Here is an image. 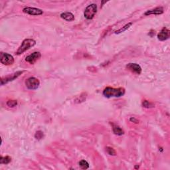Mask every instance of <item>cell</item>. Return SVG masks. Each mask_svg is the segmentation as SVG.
Instances as JSON below:
<instances>
[{
  "label": "cell",
  "instance_id": "1",
  "mask_svg": "<svg viewBox=\"0 0 170 170\" xmlns=\"http://www.w3.org/2000/svg\"><path fill=\"white\" fill-rule=\"evenodd\" d=\"M125 89L124 88H112L108 86L106 88H104L103 90V95L106 97V98H120V97L124 95Z\"/></svg>",
  "mask_w": 170,
  "mask_h": 170
},
{
  "label": "cell",
  "instance_id": "2",
  "mask_svg": "<svg viewBox=\"0 0 170 170\" xmlns=\"http://www.w3.org/2000/svg\"><path fill=\"white\" fill-rule=\"evenodd\" d=\"M35 44L36 41H35L34 39H26L23 40V41L21 43V45H20V47H19L17 52H16V54L18 55H21V54L23 53L24 52H25L27 50L33 47V46L35 45Z\"/></svg>",
  "mask_w": 170,
  "mask_h": 170
},
{
  "label": "cell",
  "instance_id": "3",
  "mask_svg": "<svg viewBox=\"0 0 170 170\" xmlns=\"http://www.w3.org/2000/svg\"><path fill=\"white\" fill-rule=\"evenodd\" d=\"M97 10H98V7H97L96 4H93L89 5L85 9L84 13L85 17L89 20H92V19H93L94 15H95L96 13Z\"/></svg>",
  "mask_w": 170,
  "mask_h": 170
},
{
  "label": "cell",
  "instance_id": "4",
  "mask_svg": "<svg viewBox=\"0 0 170 170\" xmlns=\"http://www.w3.org/2000/svg\"><path fill=\"white\" fill-rule=\"evenodd\" d=\"M25 86L29 90H36L39 88L40 81L35 77H30L25 80Z\"/></svg>",
  "mask_w": 170,
  "mask_h": 170
},
{
  "label": "cell",
  "instance_id": "5",
  "mask_svg": "<svg viewBox=\"0 0 170 170\" xmlns=\"http://www.w3.org/2000/svg\"><path fill=\"white\" fill-rule=\"evenodd\" d=\"M1 63L4 65H12L14 63V58L12 55L6 53H1V57H0Z\"/></svg>",
  "mask_w": 170,
  "mask_h": 170
},
{
  "label": "cell",
  "instance_id": "6",
  "mask_svg": "<svg viewBox=\"0 0 170 170\" xmlns=\"http://www.w3.org/2000/svg\"><path fill=\"white\" fill-rule=\"evenodd\" d=\"M23 72H24L23 71H17V72H15V73H13L12 75H8V76L1 78V85H4L5 84H7V82L13 81V80H14L15 79H17V77H20Z\"/></svg>",
  "mask_w": 170,
  "mask_h": 170
},
{
  "label": "cell",
  "instance_id": "7",
  "mask_svg": "<svg viewBox=\"0 0 170 170\" xmlns=\"http://www.w3.org/2000/svg\"><path fill=\"white\" fill-rule=\"evenodd\" d=\"M41 54L39 51H35V52H33V53H31V55H28L25 58V61L27 62L29 64H33L35 63L39 60V59L41 58Z\"/></svg>",
  "mask_w": 170,
  "mask_h": 170
},
{
  "label": "cell",
  "instance_id": "8",
  "mask_svg": "<svg viewBox=\"0 0 170 170\" xmlns=\"http://www.w3.org/2000/svg\"><path fill=\"white\" fill-rule=\"evenodd\" d=\"M23 13L31 15H41L43 13V12L40 9L35 7H27L23 9Z\"/></svg>",
  "mask_w": 170,
  "mask_h": 170
},
{
  "label": "cell",
  "instance_id": "9",
  "mask_svg": "<svg viewBox=\"0 0 170 170\" xmlns=\"http://www.w3.org/2000/svg\"><path fill=\"white\" fill-rule=\"evenodd\" d=\"M126 69L133 72V73L137 74V75H140L142 72L141 67H140L138 64H136V63L128 64L127 65H126Z\"/></svg>",
  "mask_w": 170,
  "mask_h": 170
},
{
  "label": "cell",
  "instance_id": "10",
  "mask_svg": "<svg viewBox=\"0 0 170 170\" xmlns=\"http://www.w3.org/2000/svg\"><path fill=\"white\" fill-rule=\"evenodd\" d=\"M169 30L166 27H163L158 34V39L161 41H164L169 38Z\"/></svg>",
  "mask_w": 170,
  "mask_h": 170
},
{
  "label": "cell",
  "instance_id": "11",
  "mask_svg": "<svg viewBox=\"0 0 170 170\" xmlns=\"http://www.w3.org/2000/svg\"><path fill=\"white\" fill-rule=\"evenodd\" d=\"M163 13V7H156L155 9H152L150 10L147 11L145 13V15H161Z\"/></svg>",
  "mask_w": 170,
  "mask_h": 170
},
{
  "label": "cell",
  "instance_id": "12",
  "mask_svg": "<svg viewBox=\"0 0 170 170\" xmlns=\"http://www.w3.org/2000/svg\"><path fill=\"white\" fill-rule=\"evenodd\" d=\"M61 17L67 21H72L75 20V16L71 12H64L61 14Z\"/></svg>",
  "mask_w": 170,
  "mask_h": 170
},
{
  "label": "cell",
  "instance_id": "13",
  "mask_svg": "<svg viewBox=\"0 0 170 170\" xmlns=\"http://www.w3.org/2000/svg\"><path fill=\"white\" fill-rule=\"evenodd\" d=\"M112 130L114 134L118 135V136H122V135L124 134V131L120 126L114 124H112Z\"/></svg>",
  "mask_w": 170,
  "mask_h": 170
},
{
  "label": "cell",
  "instance_id": "14",
  "mask_svg": "<svg viewBox=\"0 0 170 170\" xmlns=\"http://www.w3.org/2000/svg\"><path fill=\"white\" fill-rule=\"evenodd\" d=\"M12 161V158L9 156H5V157H3L1 156V159H0V163L1 164H8L11 162Z\"/></svg>",
  "mask_w": 170,
  "mask_h": 170
},
{
  "label": "cell",
  "instance_id": "15",
  "mask_svg": "<svg viewBox=\"0 0 170 170\" xmlns=\"http://www.w3.org/2000/svg\"><path fill=\"white\" fill-rule=\"evenodd\" d=\"M132 25V23H129L128 24H126V25L125 26H124L122 28L118 29V31H116L115 33L116 34H119V33H122V32H124L125 31H126L127 29H128L129 27H130Z\"/></svg>",
  "mask_w": 170,
  "mask_h": 170
},
{
  "label": "cell",
  "instance_id": "16",
  "mask_svg": "<svg viewBox=\"0 0 170 170\" xmlns=\"http://www.w3.org/2000/svg\"><path fill=\"white\" fill-rule=\"evenodd\" d=\"M79 165L80 166V168L82 169H86L89 168V163L85 160L80 161Z\"/></svg>",
  "mask_w": 170,
  "mask_h": 170
},
{
  "label": "cell",
  "instance_id": "17",
  "mask_svg": "<svg viewBox=\"0 0 170 170\" xmlns=\"http://www.w3.org/2000/svg\"><path fill=\"white\" fill-rule=\"evenodd\" d=\"M142 106L146 109H150V108L154 107V104L148 101H144L142 102Z\"/></svg>",
  "mask_w": 170,
  "mask_h": 170
},
{
  "label": "cell",
  "instance_id": "18",
  "mask_svg": "<svg viewBox=\"0 0 170 170\" xmlns=\"http://www.w3.org/2000/svg\"><path fill=\"white\" fill-rule=\"evenodd\" d=\"M7 106L10 108H13L17 105V101L15 100H9L7 102Z\"/></svg>",
  "mask_w": 170,
  "mask_h": 170
},
{
  "label": "cell",
  "instance_id": "19",
  "mask_svg": "<svg viewBox=\"0 0 170 170\" xmlns=\"http://www.w3.org/2000/svg\"><path fill=\"white\" fill-rule=\"evenodd\" d=\"M106 151L108 154L110 155V156H116V151L111 147H109V146L106 147Z\"/></svg>",
  "mask_w": 170,
  "mask_h": 170
},
{
  "label": "cell",
  "instance_id": "20",
  "mask_svg": "<svg viewBox=\"0 0 170 170\" xmlns=\"http://www.w3.org/2000/svg\"><path fill=\"white\" fill-rule=\"evenodd\" d=\"M35 137L37 140H41L43 137V132L41 131H38L36 132V134H35Z\"/></svg>",
  "mask_w": 170,
  "mask_h": 170
},
{
  "label": "cell",
  "instance_id": "21",
  "mask_svg": "<svg viewBox=\"0 0 170 170\" xmlns=\"http://www.w3.org/2000/svg\"><path fill=\"white\" fill-rule=\"evenodd\" d=\"M129 120H130L131 122H134V123H136V124L138 123V121H137V120L136 119V118H132V117L130 118Z\"/></svg>",
  "mask_w": 170,
  "mask_h": 170
}]
</instances>
